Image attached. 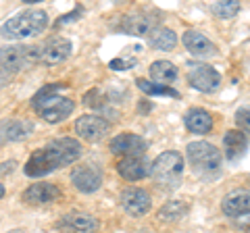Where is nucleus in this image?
Listing matches in <instances>:
<instances>
[{
  "label": "nucleus",
  "instance_id": "20",
  "mask_svg": "<svg viewBox=\"0 0 250 233\" xmlns=\"http://www.w3.org/2000/svg\"><path fill=\"white\" fill-rule=\"evenodd\" d=\"M184 123H186L188 131L198 134V136H205L213 129V116L207 111H202V108H190L184 116Z\"/></svg>",
  "mask_w": 250,
  "mask_h": 233
},
{
  "label": "nucleus",
  "instance_id": "13",
  "mask_svg": "<svg viewBox=\"0 0 250 233\" xmlns=\"http://www.w3.org/2000/svg\"><path fill=\"white\" fill-rule=\"evenodd\" d=\"M69 54H71V42L59 36L38 46V60H42L46 65H59L69 58Z\"/></svg>",
  "mask_w": 250,
  "mask_h": 233
},
{
  "label": "nucleus",
  "instance_id": "29",
  "mask_svg": "<svg viewBox=\"0 0 250 233\" xmlns=\"http://www.w3.org/2000/svg\"><path fill=\"white\" fill-rule=\"evenodd\" d=\"M13 77H15L13 73H9V71H6V69L0 67V88H4V85H9Z\"/></svg>",
  "mask_w": 250,
  "mask_h": 233
},
{
  "label": "nucleus",
  "instance_id": "28",
  "mask_svg": "<svg viewBox=\"0 0 250 233\" xmlns=\"http://www.w3.org/2000/svg\"><path fill=\"white\" fill-rule=\"evenodd\" d=\"M236 123H238V131H242L246 137H250V106L238 108L236 111Z\"/></svg>",
  "mask_w": 250,
  "mask_h": 233
},
{
  "label": "nucleus",
  "instance_id": "15",
  "mask_svg": "<svg viewBox=\"0 0 250 233\" xmlns=\"http://www.w3.org/2000/svg\"><path fill=\"white\" fill-rule=\"evenodd\" d=\"M62 194L54 183L40 181V183L29 185V188L23 192V202H27L31 206H40V204H50V202L59 200Z\"/></svg>",
  "mask_w": 250,
  "mask_h": 233
},
{
  "label": "nucleus",
  "instance_id": "22",
  "mask_svg": "<svg viewBox=\"0 0 250 233\" xmlns=\"http://www.w3.org/2000/svg\"><path fill=\"white\" fill-rule=\"evenodd\" d=\"M150 79L156 85H169L177 79V67L169 60H156L150 65Z\"/></svg>",
  "mask_w": 250,
  "mask_h": 233
},
{
  "label": "nucleus",
  "instance_id": "6",
  "mask_svg": "<svg viewBox=\"0 0 250 233\" xmlns=\"http://www.w3.org/2000/svg\"><path fill=\"white\" fill-rule=\"evenodd\" d=\"M34 63H38V46L19 44L0 48V67L13 75H17L23 69H29Z\"/></svg>",
  "mask_w": 250,
  "mask_h": 233
},
{
  "label": "nucleus",
  "instance_id": "30",
  "mask_svg": "<svg viewBox=\"0 0 250 233\" xmlns=\"http://www.w3.org/2000/svg\"><path fill=\"white\" fill-rule=\"evenodd\" d=\"M15 167V162L11 160V162H4V165L2 167H0V175H2V173H6V171H9V173H11V169Z\"/></svg>",
  "mask_w": 250,
  "mask_h": 233
},
{
  "label": "nucleus",
  "instance_id": "10",
  "mask_svg": "<svg viewBox=\"0 0 250 233\" xmlns=\"http://www.w3.org/2000/svg\"><path fill=\"white\" fill-rule=\"evenodd\" d=\"M121 208L129 216H144L152 206L150 194L142 188H127L121 192Z\"/></svg>",
  "mask_w": 250,
  "mask_h": 233
},
{
  "label": "nucleus",
  "instance_id": "31",
  "mask_svg": "<svg viewBox=\"0 0 250 233\" xmlns=\"http://www.w3.org/2000/svg\"><path fill=\"white\" fill-rule=\"evenodd\" d=\"M138 111H140V113H142V111H144V113H148V111H150V104H142V102H140Z\"/></svg>",
  "mask_w": 250,
  "mask_h": 233
},
{
  "label": "nucleus",
  "instance_id": "32",
  "mask_svg": "<svg viewBox=\"0 0 250 233\" xmlns=\"http://www.w3.org/2000/svg\"><path fill=\"white\" fill-rule=\"evenodd\" d=\"M2 198H4V185L0 183V200H2Z\"/></svg>",
  "mask_w": 250,
  "mask_h": 233
},
{
  "label": "nucleus",
  "instance_id": "2",
  "mask_svg": "<svg viewBox=\"0 0 250 233\" xmlns=\"http://www.w3.org/2000/svg\"><path fill=\"white\" fill-rule=\"evenodd\" d=\"M62 88H65L62 83H48L46 88H42L31 98V104H34L36 113L40 115L46 123H61L73 113V108H75L73 100L57 94Z\"/></svg>",
  "mask_w": 250,
  "mask_h": 233
},
{
  "label": "nucleus",
  "instance_id": "23",
  "mask_svg": "<svg viewBox=\"0 0 250 233\" xmlns=\"http://www.w3.org/2000/svg\"><path fill=\"white\" fill-rule=\"evenodd\" d=\"M148 44L154 50H173L177 46V36L173 29L169 27H156L154 32L148 36Z\"/></svg>",
  "mask_w": 250,
  "mask_h": 233
},
{
  "label": "nucleus",
  "instance_id": "25",
  "mask_svg": "<svg viewBox=\"0 0 250 233\" xmlns=\"http://www.w3.org/2000/svg\"><path fill=\"white\" fill-rule=\"evenodd\" d=\"M140 50H142L140 46H129L127 52H125L123 57L113 58L111 63H108V67H111L113 71H129V69L138 63V52Z\"/></svg>",
  "mask_w": 250,
  "mask_h": 233
},
{
  "label": "nucleus",
  "instance_id": "27",
  "mask_svg": "<svg viewBox=\"0 0 250 233\" xmlns=\"http://www.w3.org/2000/svg\"><path fill=\"white\" fill-rule=\"evenodd\" d=\"M210 13L215 15L217 19H233L240 13V2L238 0H225V2H215L210 6Z\"/></svg>",
  "mask_w": 250,
  "mask_h": 233
},
{
  "label": "nucleus",
  "instance_id": "12",
  "mask_svg": "<svg viewBox=\"0 0 250 233\" xmlns=\"http://www.w3.org/2000/svg\"><path fill=\"white\" fill-rule=\"evenodd\" d=\"M161 23V15L154 11H140L136 15H129L123 21V29L131 36H150Z\"/></svg>",
  "mask_w": 250,
  "mask_h": 233
},
{
  "label": "nucleus",
  "instance_id": "18",
  "mask_svg": "<svg viewBox=\"0 0 250 233\" xmlns=\"http://www.w3.org/2000/svg\"><path fill=\"white\" fill-rule=\"evenodd\" d=\"M221 211L231 219L250 214V190H233L228 194L221 202Z\"/></svg>",
  "mask_w": 250,
  "mask_h": 233
},
{
  "label": "nucleus",
  "instance_id": "24",
  "mask_svg": "<svg viewBox=\"0 0 250 233\" xmlns=\"http://www.w3.org/2000/svg\"><path fill=\"white\" fill-rule=\"evenodd\" d=\"M186 214H188V204L184 200H171V202H167V204L161 208V213H159L161 219L167 221V223L184 219Z\"/></svg>",
  "mask_w": 250,
  "mask_h": 233
},
{
  "label": "nucleus",
  "instance_id": "8",
  "mask_svg": "<svg viewBox=\"0 0 250 233\" xmlns=\"http://www.w3.org/2000/svg\"><path fill=\"white\" fill-rule=\"evenodd\" d=\"M188 81H190L194 90L202 92V94H208V92H215L219 85H221V75L210 65L192 63L190 71H188Z\"/></svg>",
  "mask_w": 250,
  "mask_h": 233
},
{
  "label": "nucleus",
  "instance_id": "26",
  "mask_svg": "<svg viewBox=\"0 0 250 233\" xmlns=\"http://www.w3.org/2000/svg\"><path fill=\"white\" fill-rule=\"evenodd\" d=\"M138 88L144 92V94L148 96H169V98H179V92L173 90V88H169V85H156L152 81H148V79H138Z\"/></svg>",
  "mask_w": 250,
  "mask_h": 233
},
{
  "label": "nucleus",
  "instance_id": "11",
  "mask_svg": "<svg viewBox=\"0 0 250 233\" xmlns=\"http://www.w3.org/2000/svg\"><path fill=\"white\" fill-rule=\"evenodd\" d=\"M71 183L82 194L98 192L103 185V171L94 165H80L71 171Z\"/></svg>",
  "mask_w": 250,
  "mask_h": 233
},
{
  "label": "nucleus",
  "instance_id": "19",
  "mask_svg": "<svg viewBox=\"0 0 250 233\" xmlns=\"http://www.w3.org/2000/svg\"><path fill=\"white\" fill-rule=\"evenodd\" d=\"M223 148H225V156L229 160H238L248 150V137L238 129H229L223 136Z\"/></svg>",
  "mask_w": 250,
  "mask_h": 233
},
{
  "label": "nucleus",
  "instance_id": "9",
  "mask_svg": "<svg viewBox=\"0 0 250 233\" xmlns=\"http://www.w3.org/2000/svg\"><path fill=\"white\" fill-rule=\"evenodd\" d=\"M57 233H96L98 221L88 213H69L54 225Z\"/></svg>",
  "mask_w": 250,
  "mask_h": 233
},
{
  "label": "nucleus",
  "instance_id": "21",
  "mask_svg": "<svg viewBox=\"0 0 250 233\" xmlns=\"http://www.w3.org/2000/svg\"><path fill=\"white\" fill-rule=\"evenodd\" d=\"M34 131V123L31 121H11L0 125V144L6 142H21V139L29 137Z\"/></svg>",
  "mask_w": 250,
  "mask_h": 233
},
{
  "label": "nucleus",
  "instance_id": "1",
  "mask_svg": "<svg viewBox=\"0 0 250 233\" xmlns=\"http://www.w3.org/2000/svg\"><path fill=\"white\" fill-rule=\"evenodd\" d=\"M82 144L75 137H59L31 152L29 160L25 162V175L27 177H44L57 169L69 167L82 156Z\"/></svg>",
  "mask_w": 250,
  "mask_h": 233
},
{
  "label": "nucleus",
  "instance_id": "3",
  "mask_svg": "<svg viewBox=\"0 0 250 233\" xmlns=\"http://www.w3.org/2000/svg\"><path fill=\"white\" fill-rule=\"evenodd\" d=\"M46 27H48V15L42 9H27L4 21L0 27V36L4 40H25V38L40 36Z\"/></svg>",
  "mask_w": 250,
  "mask_h": 233
},
{
  "label": "nucleus",
  "instance_id": "17",
  "mask_svg": "<svg viewBox=\"0 0 250 233\" xmlns=\"http://www.w3.org/2000/svg\"><path fill=\"white\" fill-rule=\"evenodd\" d=\"M184 46L188 48V52L194 54V57H217L219 50L217 46L208 40V38L205 34L196 32V29H188V32L184 34Z\"/></svg>",
  "mask_w": 250,
  "mask_h": 233
},
{
  "label": "nucleus",
  "instance_id": "14",
  "mask_svg": "<svg viewBox=\"0 0 250 233\" xmlns=\"http://www.w3.org/2000/svg\"><path fill=\"white\" fill-rule=\"evenodd\" d=\"M111 152L117 156H142L146 152V142L142 136L136 134H119L111 139Z\"/></svg>",
  "mask_w": 250,
  "mask_h": 233
},
{
  "label": "nucleus",
  "instance_id": "33",
  "mask_svg": "<svg viewBox=\"0 0 250 233\" xmlns=\"http://www.w3.org/2000/svg\"><path fill=\"white\" fill-rule=\"evenodd\" d=\"M6 233H25V231H21V229H13V231H6Z\"/></svg>",
  "mask_w": 250,
  "mask_h": 233
},
{
  "label": "nucleus",
  "instance_id": "5",
  "mask_svg": "<svg viewBox=\"0 0 250 233\" xmlns=\"http://www.w3.org/2000/svg\"><path fill=\"white\" fill-rule=\"evenodd\" d=\"M150 177L161 190H177L184 177V156L177 150H167L159 154V158L150 167Z\"/></svg>",
  "mask_w": 250,
  "mask_h": 233
},
{
  "label": "nucleus",
  "instance_id": "4",
  "mask_svg": "<svg viewBox=\"0 0 250 233\" xmlns=\"http://www.w3.org/2000/svg\"><path fill=\"white\" fill-rule=\"evenodd\" d=\"M188 154V162H190L192 171L196 173L200 179L213 181L221 175V167H223V156L213 144L208 142H192L186 148Z\"/></svg>",
  "mask_w": 250,
  "mask_h": 233
},
{
  "label": "nucleus",
  "instance_id": "16",
  "mask_svg": "<svg viewBox=\"0 0 250 233\" xmlns=\"http://www.w3.org/2000/svg\"><path fill=\"white\" fill-rule=\"evenodd\" d=\"M117 171L123 179L127 181H140L146 175H150V165H148L146 156H123L117 162Z\"/></svg>",
  "mask_w": 250,
  "mask_h": 233
},
{
  "label": "nucleus",
  "instance_id": "7",
  "mask_svg": "<svg viewBox=\"0 0 250 233\" xmlns=\"http://www.w3.org/2000/svg\"><path fill=\"white\" fill-rule=\"evenodd\" d=\"M111 123L98 115H83L75 121V134L90 144H98L108 136Z\"/></svg>",
  "mask_w": 250,
  "mask_h": 233
}]
</instances>
